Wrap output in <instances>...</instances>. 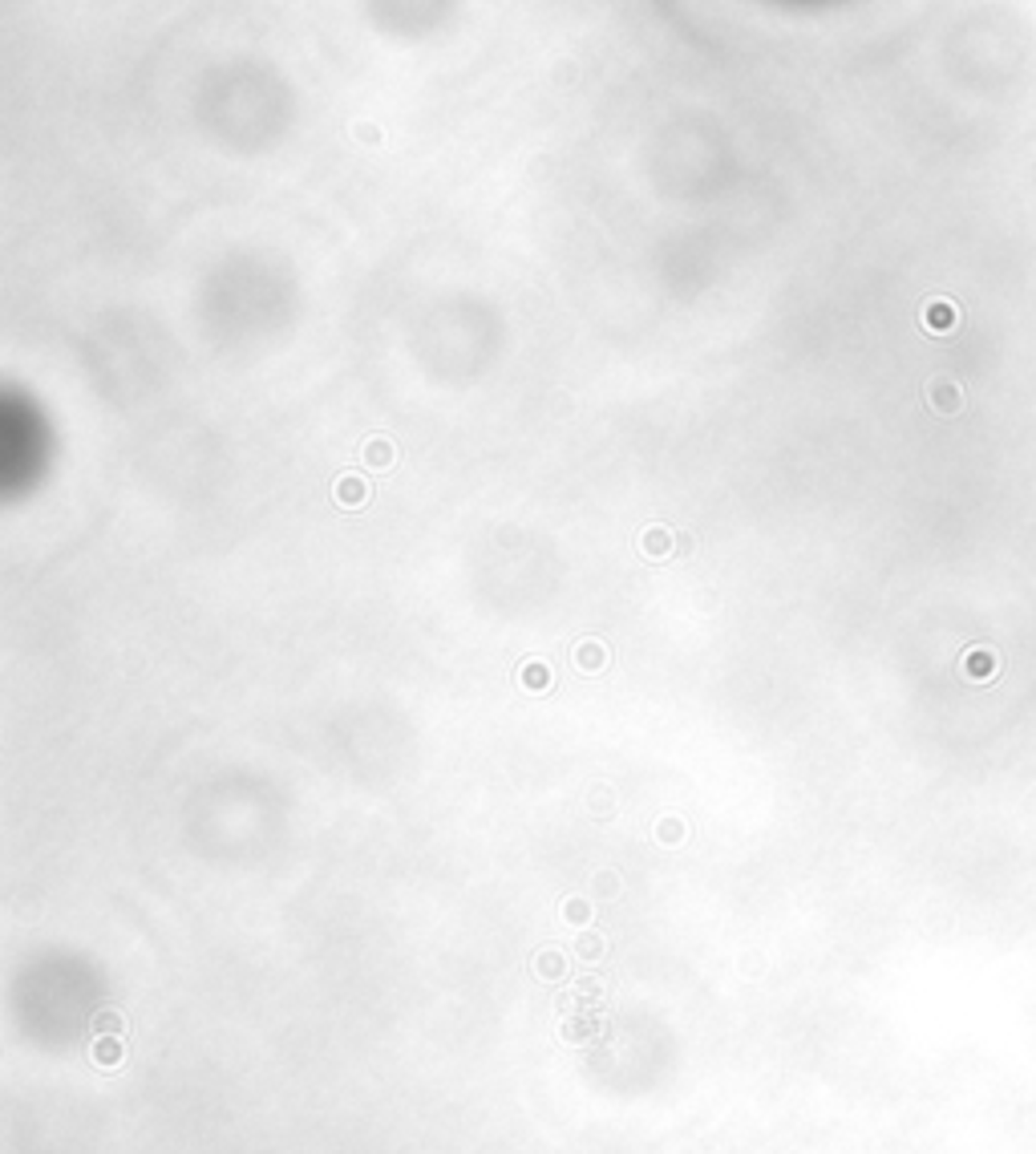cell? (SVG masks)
Wrapping results in <instances>:
<instances>
[{
    "label": "cell",
    "instance_id": "cell-7",
    "mask_svg": "<svg viewBox=\"0 0 1036 1154\" xmlns=\"http://www.w3.org/2000/svg\"><path fill=\"white\" fill-rule=\"evenodd\" d=\"M94 1057H102V1061H118V1045H114V1041H105V1045H102V1053L94 1050Z\"/></svg>",
    "mask_w": 1036,
    "mask_h": 1154
},
{
    "label": "cell",
    "instance_id": "cell-2",
    "mask_svg": "<svg viewBox=\"0 0 1036 1154\" xmlns=\"http://www.w3.org/2000/svg\"><path fill=\"white\" fill-rule=\"evenodd\" d=\"M365 462L368 466H377V470H385L389 462H393V441H385V438L365 441Z\"/></svg>",
    "mask_w": 1036,
    "mask_h": 1154
},
{
    "label": "cell",
    "instance_id": "cell-8",
    "mask_svg": "<svg viewBox=\"0 0 1036 1154\" xmlns=\"http://www.w3.org/2000/svg\"><path fill=\"white\" fill-rule=\"evenodd\" d=\"M356 134H365L368 142H377V138H381V134H377V126H368V122H361V126H356Z\"/></svg>",
    "mask_w": 1036,
    "mask_h": 1154
},
{
    "label": "cell",
    "instance_id": "cell-4",
    "mask_svg": "<svg viewBox=\"0 0 1036 1154\" xmlns=\"http://www.w3.org/2000/svg\"><path fill=\"white\" fill-rule=\"evenodd\" d=\"M523 685H526V689H543V685H547V669H543V664H526V669H523Z\"/></svg>",
    "mask_w": 1036,
    "mask_h": 1154
},
{
    "label": "cell",
    "instance_id": "cell-6",
    "mask_svg": "<svg viewBox=\"0 0 1036 1154\" xmlns=\"http://www.w3.org/2000/svg\"><path fill=\"white\" fill-rule=\"evenodd\" d=\"M599 656H604V652H599L596 644H587V649H579V652H575V661H579V664H599Z\"/></svg>",
    "mask_w": 1036,
    "mask_h": 1154
},
{
    "label": "cell",
    "instance_id": "cell-3",
    "mask_svg": "<svg viewBox=\"0 0 1036 1154\" xmlns=\"http://www.w3.org/2000/svg\"><path fill=\"white\" fill-rule=\"evenodd\" d=\"M644 555H652V559L668 555V535H664V531H648V535H644Z\"/></svg>",
    "mask_w": 1036,
    "mask_h": 1154
},
{
    "label": "cell",
    "instance_id": "cell-5",
    "mask_svg": "<svg viewBox=\"0 0 1036 1154\" xmlns=\"http://www.w3.org/2000/svg\"><path fill=\"white\" fill-rule=\"evenodd\" d=\"M539 972H543V976H559V972H563V960H559L555 952H551V956H539Z\"/></svg>",
    "mask_w": 1036,
    "mask_h": 1154
},
{
    "label": "cell",
    "instance_id": "cell-1",
    "mask_svg": "<svg viewBox=\"0 0 1036 1154\" xmlns=\"http://www.w3.org/2000/svg\"><path fill=\"white\" fill-rule=\"evenodd\" d=\"M336 498H340V506H361L368 498V486L348 474V478H340V486H336Z\"/></svg>",
    "mask_w": 1036,
    "mask_h": 1154
}]
</instances>
